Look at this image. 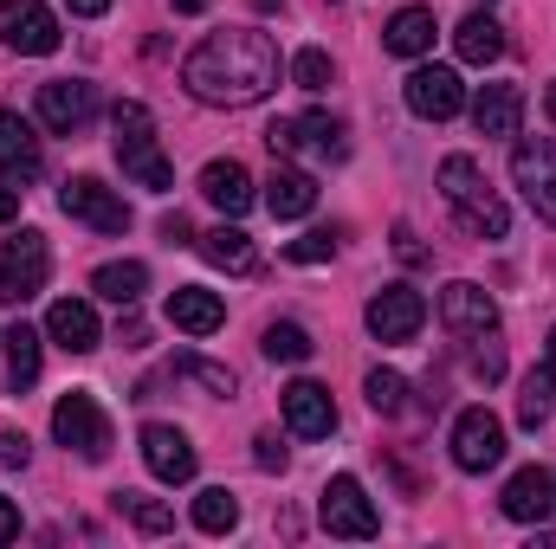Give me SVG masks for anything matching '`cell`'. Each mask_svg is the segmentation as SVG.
<instances>
[{"label": "cell", "instance_id": "obj_1", "mask_svg": "<svg viewBox=\"0 0 556 549\" xmlns=\"http://www.w3.org/2000/svg\"><path fill=\"white\" fill-rule=\"evenodd\" d=\"M181 85L214 111H247L278 85V46L260 26H220L181 59Z\"/></svg>", "mask_w": 556, "mask_h": 549}, {"label": "cell", "instance_id": "obj_2", "mask_svg": "<svg viewBox=\"0 0 556 549\" xmlns=\"http://www.w3.org/2000/svg\"><path fill=\"white\" fill-rule=\"evenodd\" d=\"M440 201H446V207L459 214V227L479 233V240H505V233H511V214H505L498 188L479 175L472 155H446V162H440Z\"/></svg>", "mask_w": 556, "mask_h": 549}, {"label": "cell", "instance_id": "obj_3", "mask_svg": "<svg viewBox=\"0 0 556 549\" xmlns=\"http://www.w3.org/2000/svg\"><path fill=\"white\" fill-rule=\"evenodd\" d=\"M111 149H117V162H124V175L149 188V194H168L175 188V168H168V155L155 149V117L142 111V104H117L111 111Z\"/></svg>", "mask_w": 556, "mask_h": 549}, {"label": "cell", "instance_id": "obj_4", "mask_svg": "<svg viewBox=\"0 0 556 549\" xmlns=\"http://www.w3.org/2000/svg\"><path fill=\"white\" fill-rule=\"evenodd\" d=\"M52 439L65 446V452H78V459H104L111 452V413L98 408L85 388H72V395H59V408H52Z\"/></svg>", "mask_w": 556, "mask_h": 549}, {"label": "cell", "instance_id": "obj_5", "mask_svg": "<svg viewBox=\"0 0 556 549\" xmlns=\"http://www.w3.org/2000/svg\"><path fill=\"white\" fill-rule=\"evenodd\" d=\"M317 524H324L330 537H350V544H369V537L382 531V518H376L363 478H350V472H337V478L324 485V498H317Z\"/></svg>", "mask_w": 556, "mask_h": 549}, {"label": "cell", "instance_id": "obj_6", "mask_svg": "<svg viewBox=\"0 0 556 549\" xmlns=\"http://www.w3.org/2000/svg\"><path fill=\"white\" fill-rule=\"evenodd\" d=\"M363 323H369L376 343H415L420 323H427V297H420L415 284H382V291L369 297Z\"/></svg>", "mask_w": 556, "mask_h": 549}, {"label": "cell", "instance_id": "obj_7", "mask_svg": "<svg viewBox=\"0 0 556 549\" xmlns=\"http://www.w3.org/2000/svg\"><path fill=\"white\" fill-rule=\"evenodd\" d=\"M59 207H65L72 220H85L91 233H124V227H130L124 194H117V188H104L98 175H72V181L59 188Z\"/></svg>", "mask_w": 556, "mask_h": 549}, {"label": "cell", "instance_id": "obj_8", "mask_svg": "<svg viewBox=\"0 0 556 549\" xmlns=\"http://www.w3.org/2000/svg\"><path fill=\"white\" fill-rule=\"evenodd\" d=\"M0 46H13L26 59L59 52V13L46 0H0Z\"/></svg>", "mask_w": 556, "mask_h": 549}, {"label": "cell", "instance_id": "obj_9", "mask_svg": "<svg viewBox=\"0 0 556 549\" xmlns=\"http://www.w3.org/2000/svg\"><path fill=\"white\" fill-rule=\"evenodd\" d=\"M46 272H52V253H46L39 233L0 240V297H7V304H26L33 291H46Z\"/></svg>", "mask_w": 556, "mask_h": 549}, {"label": "cell", "instance_id": "obj_10", "mask_svg": "<svg viewBox=\"0 0 556 549\" xmlns=\"http://www.w3.org/2000/svg\"><path fill=\"white\" fill-rule=\"evenodd\" d=\"M505 459V420L492 408H466L453 420V465L459 472H492Z\"/></svg>", "mask_w": 556, "mask_h": 549}, {"label": "cell", "instance_id": "obj_11", "mask_svg": "<svg viewBox=\"0 0 556 549\" xmlns=\"http://www.w3.org/2000/svg\"><path fill=\"white\" fill-rule=\"evenodd\" d=\"M408 111H415L420 124H446V117H459V111H466V85H459V72H453V65H415V72H408Z\"/></svg>", "mask_w": 556, "mask_h": 549}, {"label": "cell", "instance_id": "obj_12", "mask_svg": "<svg viewBox=\"0 0 556 549\" xmlns=\"http://www.w3.org/2000/svg\"><path fill=\"white\" fill-rule=\"evenodd\" d=\"M511 181L525 188V201L538 207V220L556 227V142L538 137V142H518L511 149Z\"/></svg>", "mask_w": 556, "mask_h": 549}, {"label": "cell", "instance_id": "obj_13", "mask_svg": "<svg viewBox=\"0 0 556 549\" xmlns=\"http://www.w3.org/2000/svg\"><path fill=\"white\" fill-rule=\"evenodd\" d=\"M91 117H98V91H91L85 78H52V85H39V124H46V130L78 137Z\"/></svg>", "mask_w": 556, "mask_h": 549}, {"label": "cell", "instance_id": "obj_14", "mask_svg": "<svg viewBox=\"0 0 556 549\" xmlns=\"http://www.w3.org/2000/svg\"><path fill=\"white\" fill-rule=\"evenodd\" d=\"M440 323H446L453 336H492V330H498V304H492L485 284L453 278V284L440 291Z\"/></svg>", "mask_w": 556, "mask_h": 549}, {"label": "cell", "instance_id": "obj_15", "mask_svg": "<svg viewBox=\"0 0 556 549\" xmlns=\"http://www.w3.org/2000/svg\"><path fill=\"white\" fill-rule=\"evenodd\" d=\"M142 465H149L162 485H188L201 459H194V446H188V433H181V426L149 420V426H142Z\"/></svg>", "mask_w": 556, "mask_h": 549}, {"label": "cell", "instance_id": "obj_16", "mask_svg": "<svg viewBox=\"0 0 556 549\" xmlns=\"http://www.w3.org/2000/svg\"><path fill=\"white\" fill-rule=\"evenodd\" d=\"M278 408H285V426H291L298 439H330V433H337V401H330L324 382H291V388L278 395Z\"/></svg>", "mask_w": 556, "mask_h": 549}, {"label": "cell", "instance_id": "obj_17", "mask_svg": "<svg viewBox=\"0 0 556 549\" xmlns=\"http://www.w3.org/2000/svg\"><path fill=\"white\" fill-rule=\"evenodd\" d=\"M505 518L511 524H544L556 518V472L551 465H525V472H511V485H505Z\"/></svg>", "mask_w": 556, "mask_h": 549}, {"label": "cell", "instance_id": "obj_18", "mask_svg": "<svg viewBox=\"0 0 556 549\" xmlns=\"http://www.w3.org/2000/svg\"><path fill=\"white\" fill-rule=\"evenodd\" d=\"M46 336H52L59 349H72V356H91V349L104 343V330H98V310H91L85 297H59V304L46 310Z\"/></svg>", "mask_w": 556, "mask_h": 549}, {"label": "cell", "instance_id": "obj_19", "mask_svg": "<svg viewBox=\"0 0 556 549\" xmlns=\"http://www.w3.org/2000/svg\"><path fill=\"white\" fill-rule=\"evenodd\" d=\"M168 323L188 330V336H214V330L227 323V304H220V291H207V284H175V291H168Z\"/></svg>", "mask_w": 556, "mask_h": 549}, {"label": "cell", "instance_id": "obj_20", "mask_svg": "<svg viewBox=\"0 0 556 549\" xmlns=\"http://www.w3.org/2000/svg\"><path fill=\"white\" fill-rule=\"evenodd\" d=\"M201 201L220 207L227 220H240V214L253 207V175H247L233 155H227V162H207V168H201Z\"/></svg>", "mask_w": 556, "mask_h": 549}, {"label": "cell", "instance_id": "obj_21", "mask_svg": "<svg viewBox=\"0 0 556 549\" xmlns=\"http://www.w3.org/2000/svg\"><path fill=\"white\" fill-rule=\"evenodd\" d=\"M472 124H479V137H518V124H525V91H518V85H479Z\"/></svg>", "mask_w": 556, "mask_h": 549}, {"label": "cell", "instance_id": "obj_22", "mask_svg": "<svg viewBox=\"0 0 556 549\" xmlns=\"http://www.w3.org/2000/svg\"><path fill=\"white\" fill-rule=\"evenodd\" d=\"M266 207H273V220H304V214L317 207V181H311L304 168H291V162L278 155L273 181H266Z\"/></svg>", "mask_w": 556, "mask_h": 549}, {"label": "cell", "instance_id": "obj_23", "mask_svg": "<svg viewBox=\"0 0 556 549\" xmlns=\"http://www.w3.org/2000/svg\"><path fill=\"white\" fill-rule=\"evenodd\" d=\"M453 52H459L466 65H498V59H505V26H498L492 13H466V20L453 26Z\"/></svg>", "mask_w": 556, "mask_h": 549}, {"label": "cell", "instance_id": "obj_24", "mask_svg": "<svg viewBox=\"0 0 556 549\" xmlns=\"http://www.w3.org/2000/svg\"><path fill=\"white\" fill-rule=\"evenodd\" d=\"M39 137H33V124L20 117V111H0V168L7 175H20V181H33L39 175Z\"/></svg>", "mask_w": 556, "mask_h": 549}, {"label": "cell", "instance_id": "obj_25", "mask_svg": "<svg viewBox=\"0 0 556 549\" xmlns=\"http://www.w3.org/2000/svg\"><path fill=\"white\" fill-rule=\"evenodd\" d=\"M433 33H440V26H433V13H427V7H402V13L389 20L382 46H389L395 59H427V52H433Z\"/></svg>", "mask_w": 556, "mask_h": 549}, {"label": "cell", "instance_id": "obj_26", "mask_svg": "<svg viewBox=\"0 0 556 549\" xmlns=\"http://www.w3.org/2000/svg\"><path fill=\"white\" fill-rule=\"evenodd\" d=\"M91 291H98L104 304H137L142 291H149V266H142V259H111V266L91 272Z\"/></svg>", "mask_w": 556, "mask_h": 549}, {"label": "cell", "instance_id": "obj_27", "mask_svg": "<svg viewBox=\"0 0 556 549\" xmlns=\"http://www.w3.org/2000/svg\"><path fill=\"white\" fill-rule=\"evenodd\" d=\"M194 246H201V259H207V266H220V272H253V240H247L233 220H227V227H214V233H201Z\"/></svg>", "mask_w": 556, "mask_h": 549}, {"label": "cell", "instance_id": "obj_28", "mask_svg": "<svg viewBox=\"0 0 556 549\" xmlns=\"http://www.w3.org/2000/svg\"><path fill=\"white\" fill-rule=\"evenodd\" d=\"M291 124H298V149H311L317 162H343V155H350V137H343V124H337V117L304 111V117H291Z\"/></svg>", "mask_w": 556, "mask_h": 549}, {"label": "cell", "instance_id": "obj_29", "mask_svg": "<svg viewBox=\"0 0 556 549\" xmlns=\"http://www.w3.org/2000/svg\"><path fill=\"white\" fill-rule=\"evenodd\" d=\"M0 343H7V382H13V395H20V388H33V382H39V330L13 323Z\"/></svg>", "mask_w": 556, "mask_h": 549}, {"label": "cell", "instance_id": "obj_30", "mask_svg": "<svg viewBox=\"0 0 556 549\" xmlns=\"http://www.w3.org/2000/svg\"><path fill=\"white\" fill-rule=\"evenodd\" d=\"M194 531H207V537L240 531V498H233L227 485H207V491L194 498Z\"/></svg>", "mask_w": 556, "mask_h": 549}, {"label": "cell", "instance_id": "obj_31", "mask_svg": "<svg viewBox=\"0 0 556 549\" xmlns=\"http://www.w3.org/2000/svg\"><path fill=\"white\" fill-rule=\"evenodd\" d=\"M117 505H124V518L137 524L142 537H162V531H175V511H168L162 498H142V491H117Z\"/></svg>", "mask_w": 556, "mask_h": 549}, {"label": "cell", "instance_id": "obj_32", "mask_svg": "<svg viewBox=\"0 0 556 549\" xmlns=\"http://www.w3.org/2000/svg\"><path fill=\"white\" fill-rule=\"evenodd\" d=\"M260 349H266L273 362H311V330H304V323H273Z\"/></svg>", "mask_w": 556, "mask_h": 549}, {"label": "cell", "instance_id": "obj_33", "mask_svg": "<svg viewBox=\"0 0 556 549\" xmlns=\"http://www.w3.org/2000/svg\"><path fill=\"white\" fill-rule=\"evenodd\" d=\"M363 395H369V408H376V413H402V408H408V382H402L395 369H369Z\"/></svg>", "mask_w": 556, "mask_h": 549}, {"label": "cell", "instance_id": "obj_34", "mask_svg": "<svg viewBox=\"0 0 556 549\" xmlns=\"http://www.w3.org/2000/svg\"><path fill=\"white\" fill-rule=\"evenodd\" d=\"M291 78H298V91H324V85L337 78V65H330L324 46H304V52L291 59Z\"/></svg>", "mask_w": 556, "mask_h": 549}, {"label": "cell", "instance_id": "obj_35", "mask_svg": "<svg viewBox=\"0 0 556 549\" xmlns=\"http://www.w3.org/2000/svg\"><path fill=\"white\" fill-rule=\"evenodd\" d=\"M175 375H188V382H201V388H214V395H233V369H220V362L175 356Z\"/></svg>", "mask_w": 556, "mask_h": 549}, {"label": "cell", "instance_id": "obj_36", "mask_svg": "<svg viewBox=\"0 0 556 549\" xmlns=\"http://www.w3.org/2000/svg\"><path fill=\"white\" fill-rule=\"evenodd\" d=\"M337 253V233L330 227H317V233H298L291 246H285V259H298V266H324Z\"/></svg>", "mask_w": 556, "mask_h": 549}, {"label": "cell", "instance_id": "obj_37", "mask_svg": "<svg viewBox=\"0 0 556 549\" xmlns=\"http://www.w3.org/2000/svg\"><path fill=\"white\" fill-rule=\"evenodd\" d=\"M551 401H556V388L544 375H531V382H525V401H518V420H525V426H544V420H551Z\"/></svg>", "mask_w": 556, "mask_h": 549}, {"label": "cell", "instance_id": "obj_38", "mask_svg": "<svg viewBox=\"0 0 556 549\" xmlns=\"http://www.w3.org/2000/svg\"><path fill=\"white\" fill-rule=\"evenodd\" d=\"M266 149H273V155H291V149H298V124H291V117H273V124H266Z\"/></svg>", "mask_w": 556, "mask_h": 549}, {"label": "cell", "instance_id": "obj_39", "mask_svg": "<svg viewBox=\"0 0 556 549\" xmlns=\"http://www.w3.org/2000/svg\"><path fill=\"white\" fill-rule=\"evenodd\" d=\"M253 446H260V452H253V459H260V472H285V446H278V433H260Z\"/></svg>", "mask_w": 556, "mask_h": 549}, {"label": "cell", "instance_id": "obj_40", "mask_svg": "<svg viewBox=\"0 0 556 549\" xmlns=\"http://www.w3.org/2000/svg\"><path fill=\"white\" fill-rule=\"evenodd\" d=\"M26 459H33L26 433H13V426H7V433H0V465H26Z\"/></svg>", "mask_w": 556, "mask_h": 549}, {"label": "cell", "instance_id": "obj_41", "mask_svg": "<svg viewBox=\"0 0 556 549\" xmlns=\"http://www.w3.org/2000/svg\"><path fill=\"white\" fill-rule=\"evenodd\" d=\"M20 201H26L20 175H7V168H0V220H13V214H20Z\"/></svg>", "mask_w": 556, "mask_h": 549}, {"label": "cell", "instance_id": "obj_42", "mask_svg": "<svg viewBox=\"0 0 556 549\" xmlns=\"http://www.w3.org/2000/svg\"><path fill=\"white\" fill-rule=\"evenodd\" d=\"M472 375H479V382H498V375H505V356H498V349H479V356H472Z\"/></svg>", "mask_w": 556, "mask_h": 549}, {"label": "cell", "instance_id": "obj_43", "mask_svg": "<svg viewBox=\"0 0 556 549\" xmlns=\"http://www.w3.org/2000/svg\"><path fill=\"white\" fill-rule=\"evenodd\" d=\"M13 537H20V505L0 498V544H13Z\"/></svg>", "mask_w": 556, "mask_h": 549}, {"label": "cell", "instance_id": "obj_44", "mask_svg": "<svg viewBox=\"0 0 556 549\" xmlns=\"http://www.w3.org/2000/svg\"><path fill=\"white\" fill-rule=\"evenodd\" d=\"M162 240H168V246H188L194 233H188V220H181V214H168V220H162Z\"/></svg>", "mask_w": 556, "mask_h": 549}, {"label": "cell", "instance_id": "obj_45", "mask_svg": "<svg viewBox=\"0 0 556 549\" xmlns=\"http://www.w3.org/2000/svg\"><path fill=\"white\" fill-rule=\"evenodd\" d=\"M395 253H402L408 266H420V259H427V253H420V246H415V233H408V227H395Z\"/></svg>", "mask_w": 556, "mask_h": 549}, {"label": "cell", "instance_id": "obj_46", "mask_svg": "<svg viewBox=\"0 0 556 549\" xmlns=\"http://www.w3.org/2000/svg\"><path fill=\"white\" fill-rule=\"evenodd\" d=\"M65 7H72L78 20H98V13H111V0H65Z\"/></svg>", "mask_w": 556, "mask_h": 549}, {"label": "cell", "instance_id": "obj_47", "mask_svg": "<svg viewBox=\"0 0 556 549\" xmlns=\"http://www.w3.org/2000/svg\"><path fill=\"white\" fill-rule=\"evenodd\" d=\"M544 382L556 388V330H551V343H544Z\"/></svg>", "mask_w": 556, "mask_h": 549}, {"label": "cell", "instance_id": "obj_48", "mask_svg": "<svg viewBox=\"0 0 556 549\" xmlns=\"http://www.w3.org/2000/svg\"><path fill=\"white\" fill-rule=\"evenodd\" d=\"M175 13H207V0H175Z\"/></svg>", "mask_w": 556, "mask_h": 549}, {"label": "cell", "instance_id": "obj_49", "mask_svg": "<svg viewBox=\"0 0 556 549\" xmlns=\"http://www.w3.org/2000/svg\"><path fill=\"white\" fill-rule=\"evenodd\" d=\"M544 111H551V117H556V85H551V91H544Z\"/></svg>", "mask_w": 556, "mask_h": 549}, {"label": "cell", "instance_id": "obj_50", "mask_svg": "<svg viewBox=\"0 0 556 549\" xmlns=\"http://www.w3.org/2000/svg\"><path fill=\"white\" fill-rule=\"evenodd\" d=\"M544 544H556V531H551V537H544Z\"/></svg>", "mask_w": 556, "mask_h": 549}, {"label": "cell", "instance_id": "obj_51", "mask_svg": "<svg viewBox=\"0 0 556 549\" xmlns=\"http://www.w3.org/2000/svg\"><path fill=\"white\" fill-rule=\"evenodd\" d=\"M485 7H492V0H485Z\"/></svg>", "mask_w": 556, "mask_h": 549}]
</instances>
